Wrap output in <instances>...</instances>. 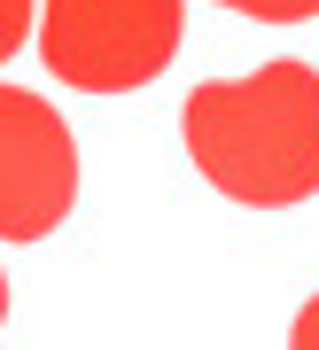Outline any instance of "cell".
<instances>
[{"instance_id":"obj_4","label":"cell","mask_w":319,"mask_h":350,"mask_svg":"<svg viewBox=\"0 0 319 350\" xmlns=\"http://www.w3.org/2000/svg\"><path fill=\"white\" fill-rule=\"evenodd\" d=\"M218 8L257 16V24H311V16H319V0H218Z\"/></svg>"},{"instance_id":"obj_1","label":"cell","mask_w":319,"mask_h":350,"mask_svg":"<svg viewBox=\"0 0 319 350\" xmlns=\"http://www.w3.org/2000/svg\"><path fill=\"white\" fill-rule=\"evenodd\" d=\"M179 140L226 202L288 211L319 187V70L281 55L249 78H210L187 94Z\"/></svg>"},{"instance_id":"obj_6","label":"cell","mask_w":319,"mask_h":350,"mask_svg":"<svg viewBox=\"0 0 319 350\" xmlns=\"http://www.w3.org/2000/svg\"><path fill=\"white\" fill-rule=\"evenodd\" d=\"M288 350H319V296L296 312V327H288Z\"/></svg>"},{"instance_id":"obj_2","label":"cell","mask_w":319,"mask_h":350,"mask_svg":"<svg viewBox=\"0 0 319 350\" xmlns=\"http://www.w3.org/2000/svg\"><path fill=\"white\" fill-rule=\"evenodd\" d=\"M39 55L78 94H133L179 55V0H47Z\"/></svg>"},{"instance_id":"obj_3","label":"cell","mask_w":319,"mask_h":350,"mask_svg":"<svg viewBox=\"0 0 319 350\" xmlns=\"http://www.w3.org/2000/svg\"><path fill=\"white\" fill-rule=\"evenodd\" d=\"M78 202V133L31 86H0V241H47Z\"/></svg>"},{"instance_id":"obj_5","label":"cell","mask_w":319,"mask_h":350,"mask_svg":"<svg viewBox=\"0 0 319 350\" xmlns=\"http://www.w3.org/2000/svg\"><path fill=\"white\" fill-rule=\"evenodd\" d=\"M24 31H31V0H0V63L24 47Z\"/></svg>"},{"instance_id":"obj_7","label":"cell","mask_w":319,"mask_h":350,"mask_svg":"<svg viewBox=\"0 0 319 350\" xmlns=\"http://www.w3.org/2000/svg\"><path fill=\"white\" fill-rule=\"evenodd\" d=\"M0 319H8V273H0Z\"/></svg>"}]
</instances>
